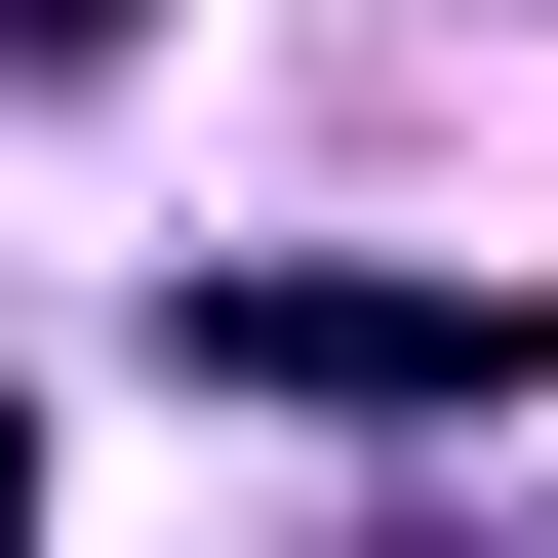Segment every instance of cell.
<instances>
[{
    "label": "cell",
    "instance_id": "obj_1",
    "mask_svg": "<svg viewBox=\"0 0 558 558\" xmlns=\"http://www.w3.org/2000/svg\"><path fill=\"white\" fill-rule=\"evenodd\" d=\"M240 399H558V279H199Z\"/></svg>",
    "mask_w": 558,
    "mask_h": 558
},
{
    "label": "cell",
    "instance_id": "obj_2",
    "mask_svg": "<svg viewBox=\"0 0 558 558\" xmlns=\"http://www.w3.org/2000/svg\"><path fill=\"white\" fill-rule=\"evenodd\" d=\"M81 40H120V0H0V81H81Z\"/></svg>",
    "mask_w": 558,
    "mask_h": 558
},
{
    "label": "cell",
    "instance_id": "obj_3",
    "mask_svg": "<svg viewBox=\"0 0 558 558\" xmlns=\"http://www.w3.org/2000/svg\"><path fill=\"white\" fill-rule=\"evenodd\" d=\"M0 519H40V439H0Z\"/></svg>",
    "mask_w": 558,
    "mask_h": 558
}]
</instances>
